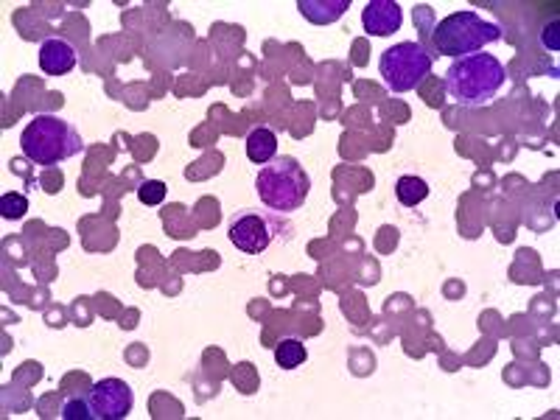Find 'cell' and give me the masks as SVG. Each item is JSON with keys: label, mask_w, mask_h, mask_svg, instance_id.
<instances>
[{"label": "cell", "mask_w": 560, "mask_h": 420, "mask_svg": "<svg viewBox=\"0 0 560 420\" xmlns=\"http://www.w3.org/2000/svg\"><path fill=\"white\" fill-rule=\"evenodd\" d=\"M507 84V70L493 54H468L446 70V93L462 107H488Z\"/></svg>", "instance_id": "cell-1"}, {"label": "cell", "mask_w": 560, "mask_h": 420, "mask_svg": "<svg viewBox=\"0 0 560 420\" xmlns=\"http://www.w3.org/2000/svg\"><path fill=\"white\" fill-rule=\"evenodd\" d=\"M20 149L34 166H59L84 152L82 135L76 126L59 115H34L31 124L20 132Z\"/></svg>", "instance_id": "cell-2"}, {"label": "cell", "mask_w": 560, "mask_h": 420, "mask_svg": "<svg viewBox=\"0 0 560 420\" xmlns=\"http://www.w3.org/2000/svg\"><path fill=\"white\" fill-rule=\"evenodd\" d=\"M499 40H502V28L471 9L448 14L432 31L434 51L440 56H454V59L479 54L485 45H493Z\"/></svg>", "instance_id": "cell-3"}, {"label": "cell", "mask_w": 560, "mask_h": 420, "mask_svg": "<svg viewBox=\"0 0 560 420\" xmlns=\"http://www.w3.org/2000/svg\"><path fill=\"white\" fill-rule=\"evenodd\" d=\"M255 191L266 208L278 210V213H292V210H300L306 205L311 177L294 157H275L272 163H266L258 171Z\"/></svg>", "instance_id": "cell-4"}, {"label": "cell", "mask_w": 560, "mask_h": 420, "mask_svg": "<svg viewBox=\"0 0 560 420\" xmlns=\"http://www.w3.org/2000/svg\"><path fill=\"white\" fill-rule=\"evenodd\" d=\"M432 54H426V48L420 42H395L387 48L378 59V73L381 82L390 93H412L420 84L426 82V76L432 73Z\"/></svg>", "instance_id": "cell-5"}, {"label": "cell", "mask_w": 560, "mask_h": 420, "mask_svg": "<svg viewBox=\"0 0 560 420\" xmlns=\"http://www.w3.org/2000/svg\"><path fill=\"white\" fill-rule=\"evenodd\" d=\"M84 404L93 420H124L135 406V392L124 378H101L84 395Z\"/></svg>", "instance_id": "cell-6"}, {"label": "cell", "mask_w": 560, "mask_h": 420, "mask_svg": "<svg viewBox=\"0 0 560 420\" xmlns=\"http://www.w3.org/2000/svg\"><path fill=\"white\" fill-rule=\"evenodd\" d=\"M227 236L236 244V250H241L244 255H261L272 244L275 230H272V222L266 216H261V213L241 210V213H236L230 219Z\"/></svg>", "instance_id": "cell-7"}, {"label": "cell", "mask_w": 560, "mask_h": 420, "mask_svg": "<svg viewBox=\"0 0 560 420\" xmlns=\"http://www.w3.org/2000/svg\"><path fill=\"white\" fill-rule=\"evenodd\" d=\"M404 23V12L395 0H370L362 9V26L373 37H390Z\"/></svg>", "instance_id": "cell-8"}, {"label": "cell", "mask_w": 560, "mask_h": 420, "mask_svg": "<svg viewBox=\"0 0 560 420\" xmlns=\"http://www.w3.org/2000/svg\"><path fill=\"white\" fill-rule=\"evenodd\" d=\"M79 56L65 37H48L40 45V70L45 76H65L76 68Z\"/></svg>", "instance_id": "cell-9"}, {"label": "cell", "mask_w": 560, "mask_h": 420, "mask_svg": "<svg viewBox=\"0 0 560 420\" xmlns=\"http://www.w3.org/2000/svg\"><path fill=\"white\" fill-rule=\"evenodd\" d=\"M350 0H297V9L314 26H331L348 12Z\"/></svg>", "instance_id": "cell-10"}, {"label": "cell", "mask_w": 560, "mask_h": 420, "mask_svg": "<svg viewBox=\"0 0 560 420\" xmlns=\"http://www.w3.org/2000/svg\"><path fill=\"white\" fill-rule=\"evenodd\" d=\"M244 146H247L250 163H255V166H266L278 157V135L266 126H255L244 140Z\"/></svg>", "instance_id": "cell-11"}, {"label": "cell", "mask_w": 560, "mask_h": 420, "mask_svg": "<svg viewBox=\"0 0 560 420\" xmlns=\"http://www.w3.org/2000/svg\"><path fill=\"white\" fill-rule=\"evenodd\" d=\"M395 196H398V202L404 208H415L429 196V182L423 177H415V174H406V177L395 182Z\"/></svg>", "instance_id": "cell-12"}, {"label": "cell", "mask_w": 560, "mask_h": 420, "mask_svg": "<svg viewBox=\"0 0 560 420\" xmlns=\"http://www.w3.org/2000/svg\"><path fill=\"white\" fill-rule=\"evenodd\" d=\"M306 359L308 348L303 339L289 336V339H280V345L275 348V362H278V367H283V370H294V367H300Z\"/></svg>", "instance_id": "cell-13"}, {"label": "cell", "mask_w": 560, "mask_h": 420, "mask_svg": "<svg viewBox=\"0 0 560 420\" xmlns=\"http://www.w3.org/2000/svg\"><path fill=\"white\" fill-rule=\"evenodd\" d=\"M166 194H168V188H166V182H163V180L140 182L138 199L143 202V205H152V208H154V205H163Z\"/></svg>", "instance_id": "cell-14"}, {"label": "cell", "mask_w": 560, "mask_h": 420, "mask_svg": "<svg viewBox=\"0 0 560 420\" xmlns=\"http://www.w3.org/2000/svg\"><path fill=\"white\" fill-rule=\"evenodd\" d=\"M28 210V199L23 194H3L0 196V213L3 219H23Z\"/></svg>", "instance_id": "cell-15"}, {"label": "cell", "mask_w": 560, "mask_h": 420, "mask_svg": "<svg viewBox=\"0 0 560 420\" xmlns=\"http://www.w3.org/2000/svg\"><path fill=\"white\" fill-rule=\"evenodd\" d=\"M62 415H65L68 420H76V418L87 420V418H90V412H87V404H84V398H79V401H68V404H65V409H62Z\"/></svg>", "instance_id": "cell-16"}]
</instances>
